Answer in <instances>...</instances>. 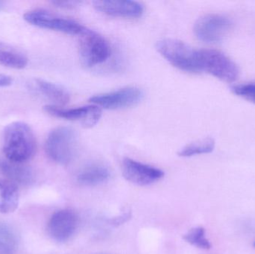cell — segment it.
Here are the masks:
<instances>
[{
	"label": "cell",
	"instance_id": "277c9868",
	"mask_svg": "<svg viewBox=\"0 0 255 254\" xmlns=\"http://www.w3.org/2000/svg\"><path fill=\"white\" fill-rule=\"evenodd\" d=\"M199 72L207 73L225 82H235L239 76L238 65L220 51L198 49Z\"/></svg>",
	"mask_w": 255,
	"mask_h": 254
},
{
	"label": "cell",
	"instance_id": "52a82bcc",
	"mask_svg": "<svg viewBox=\"0 0 255 254\" xmlns=\"http://www.w3.org/2000/svg\"><path fill=\"white\" fill-rule=\"evenodd\" d=\"M232 20L220 14H206L195 23V35L205 43H217L226 38L232 29Z\"/></svg>",
	"mask_w": 255,
	"mask_h": 254
},
{
	"label": "cell",
	"instance_id": "4fadbf2b",
	"mask_svg": "<svg viewBox=\"0 0 255 254\" xmlns=\"http://www.w3.org/2000/svg\"><path fill=\"white\" fill-rule=\"evenodd\" d=\"M29 85L37 93L55 103L54 105H62L70 101V94L61 85L40 79L31 81Z\"/></svg>",
	"mask_w": 255,
	"mask_h": 254
},
{
	"label": "cell",
	"instance_id": "484cf974",
	"mask_svg": "<svg viewBox=\"0 0 255 254\" xmlns=\"http://www.w3.org/2000/svg\"><path fill=\"white\" fill-rule=\"evenodd\" d=\"M254 247L255 248V243H254Z\"/></svg>",
	"mask_w": 255,
	"mask_h": 254
},
{
	"label": "cell",
	"instance_id": "2e32d148",
	"mask_svg": "<svg viewBox=\"0 0 255 254\" xmlns=\"http://www.w3.org/2000/svg\"><path fill=\"white\" fill-rule=\"evenodd\" d=\"M0 64L9 68L20 70L26 67L28 58L16 48L0 42Z\"/></svg>",
	"mask_w": 255,
	"mask_h": 254
},
{
	"label": "cell",
	"instance_id": "9a60e30c",
	"mask_svg": "<svg viewBox=\"0 0 255 254\" xmlns=\"http://www.w3.org/2000/svg\"><path fill=\"white\" fill-rule=\"evenodd\" d=\"M1 173L13 184L29 185L34 181L33 170L24 164L6 161L0 162Z\"/></svg>",
	"mask_w": 255,
	"mask_h": 254
},
{
	"label": "cell",
	"instance_id": "5bb4252c",
	"mask_svg": "<svg viewBox=\"0 0 255 254\" xmlns=\"http://www.w3.org/2000/svg\"><path fill=\"white\" fill-rule=\"evenodd\" d=\"M111 177V171L101 164H91L82 168L76 175V180L82 186H95L106 183Z\"/></svg>",
	"mask_w": 255,
	"mask_h": 254
},
{
	"label": "cell",
	"instance_id": "d4e9b609",
	"mask_svg": "<svg viewBox=\"0 0 255 254\" xmlns=\"http://www.w3.org/2000/svg\"><path fill=\"white\" fill-rule=\"evenodd\" d=\"M3 7V2L2 1H0V10H1V7Z\"/></svg>",
	"mask_w": 255,
	"mask_h": 254
},
{
	"label": "cell",
	"instance_id": "3957f363",
	"mask_svg": "<svg viewBox=\"0 0 255 254\" xmlns=\"http://www.w3.org/2000/svg\"><path fill=\"white\" fill-rule=\"evenodd\" d=\"M157 52L169 64L183 71L198 73V49H193L181 40L163 39L157 42Z\"/></svg>",
	"mask_w": 255,
	"mask_h": 254
},
{
	"label": "cell",
	"instance_id": "30bf717a",
	"mask_svg": "<svg viewBox=\"0 0 255 254\" xmlns=\"http://www.w3.org/2000/svg\"><path fill=\"white\" fill-rule=\"evenodd\" d=\"M124 177L130 183L138 186H148L163 178L162 170L130 158H125L122 163Z\"/></svg>",
	"mask_w": 255,
	"mask_h": 254
},
{
	"label": "cell",
	"instance_id": "8992f818",
	"mask_svg": "<svg viewBox=\"0 0 255 254\" xmlns=\"http://www.w3.org/2000/svg\"><path fill=\"white\" fill-rule=\"evenodd\" d=\"M24 19L31 25L45 29L79 35L85 27L73 19L58 16L49 10L34 9L24 14Z\"/></svg>",
	"mask_w": 255,
	"mask_h": 254
},
{
	"label": "cell",
	"instance_id": "7c38bea8",
	"mask_svg": "<svg viewBox=\"0 0 255 254\" xmlns=\"http://www.w3.org/2000/svg\"><path fill=\"white\" fill-rule=\"evenodd\" d=\"M94 6L101 13L117 17H140L144 12L142 4L135 1L103 0L94 1Z\"/></svg>",
	"mask_w": 255,
	"mask_h": 254
},
{
	"label": "cell",
	"instance_id": "5b68a950",
	"mask_svg": "<svg viewBox=\"0 0 255 254\" xmlns=\"http://www.w3.org/2000/svg\"><path fill=\"white\" fill-rule=\"evenodd\" d=\"M79 35V54L85 67H96L109 59L111 47L105 37L88 28H85Z\"/></svg>",
	"mask_w": 255,
	"mask_h": 254
},
{
	"label": "cell",
	"instance_id": "e0dca14e",
	"mask_svg": "<svg viewBox=\"0 0 255 254\" xmlns=\"http://www.w3.org/2000/svg\"><path fill=\"white\" fill-rule=\"evenodd\" d=\"M19 203L16 186L10 181H0V213H13Z\"/></svg>",
	"mask_w": 255,
	"mask_h": 254
},
{
	"label": "cell",
	"instance_id": "603a6c76",
	"mask_svg": "<svg viewBox=\"0 0 255 254\" xmlns=\"http://www.w3.org/2000/svg\"><path fill=\"white\" fill-rule=\"evenodd\" d=\"M130 218V213L128 212V213L121 215V216H118V217L113 218V219H111V220L109 221V223H110L111 225H114V226H118V225L125 223Z\"/></svg>",
	"mask_w": 255,
	"mask_h": 254
},
{
	"label": "cell",
	"instance_id": "6da1fadb",
	"mask_svg": "<svg viewBox=\"0 0 255 254\" xmlns=\"http://www.w3.org/2000/svg\"><path fill=\"white\" fill-rule=\"evenodd\" d=\"M37 149L35 136L29 125L13 122L4 128L2 151L7 161L24 164L34 157Z\"/></svg>",
	"mask_w": 255,
	"mask_h": 254
},
{
	"label": "cell",
	"instance_id": "cb8c5ba5",
	"mask_svg": "<svg viewBox=\"0 0 255 254\" xmlns=\"http://www.w3.org/2000/svg\"><path fill=\"white\" fill-rule=\"evenodd\" d=\"M11 77L7 75L0 74V87H4V86H10L12 84Z\"/></svg>",
	"mask_w": 255,
	"mask_h": 254
},
{
	"label": "cell",
	"instance_id": "7402d4cb",
	"mask_svg": "<svg viewBox=\"0 0 255 254\" xmlns=\"http://www.w3.org/2000/svg\"><path fill=\"white\" fill-rule=\"evenodd\" d=\"M54 5L61 8L72 9L78 7L81 1H52Z\"/></svg>",
	"mask_w": 255,
	"mask_h": 254
},
{
	"label": "cell",
	"instance_id": "d6986e66",
	"mask_svg": "<svg viewBox=\"0 0 255 254\" xmlns=\"http://www.w3.org/2000/svg\"><path fill=\"white\" fill-rule=\"evenodd\" d=\"M17 248L14 231L4 224H0V254H13Z\"/></svg>",
	"mask_w": 255,
	"mask_h": 254
},
{
	"label": "cell",
	"instance_id": "8fae6325",
	"mask_svg": "<svg viewBox=\"0 0 255 254\" xmlns=\"http://www.w3.org/2000/svg\"><path fill=\"white\" fill-rule=\"evenodd\" d=\"M79 217L73 210H58L55 212L48 223V232L55 241L64 243L68 241L77 230Z\"/></svg>",
	"mask_w": 255,
	"mask_h": 254
},
{
	"label": "cell",
	"instance_id": "7a4b0ae2",
	"mask_svg": "<svg viewBox=\"0 0 255 254\" xmlns=\"http://www.w3.org/2000/svg\"><path fill=\"white\" fill-rule=\"evenodd\" d=\"M78 135L73 128L58 127L52 130L45 143V151L49 159L60 165L70 164L76 153Z\"/></svg>",
	"mask_w": 255,
	"mask_h": 254
},
{
	"label": "cell",
	"instance_id": "ffe728a7",
	"mask_svg": "<svg viewBox=\"0 0 255 254\" xmlns=\"http://www.w3.org/2000/svg\"><path fill=\"white\" fill-rule=\"evenodd\" d=\"M183 239L184 241L198 249H203V250L211 249V243L206 238L205 228L202 227L192 228L185 235H184Z\"/></svg>",
	"mask_w": 255,
	"mask_h": 254
},
{
	"label": "cell",
	"instance_id": "ac0fdd59",
	"mask_svg": "<svg viewBox=\"0 0 255 254\" xmlns=\"http://www.w3.org/2000/svg\"><path fill=\"white\" fill-rule=\"evenodd\" d=\"M214 140L211 138H205L187 145L178 152V155L182 158H190L195 155L209 154L214 151Z\"/></svg>",
	"mask_w": 255,
	"mask_h": 254
},
{
	"label": "cell",
	"instance_id": "ba28073f",
	"mask_svg": "<svg viewBox=\"0 0 255 254\" xmlns=\"http://www.w3.org/2000/svg\"><path fill=\"white\" fill-rule=\"evenodd\" d=\"M143 92L136 86H127L118 90L99 94L90 98L94 105L107 110H120L136 105L142 101Z\"/></svg>",
	"mask_w": 255,
	"mask_h": 254
},
{
	"label": "cell",
	"instance_id": "44dd1931",
	"mask_svg": "<svg viewBox=\"0 0 255 254\" xmlns=\"http://www.w3.org/2000/svg\"><path fill=\"white\" fill-rule=\"evenodd\" d=\"M235 95L255 104V82L241 84L232 87Z\"/></svg>",
	"mask_w": 255,
	"mask_h": 254
},
{
	"label": "cell",
	"instance_id": "9c48e42d",
	"mask_svg": "<svg viewBox=\"0 0 255 254\" xmlns=\"http://www.w3.org/2000/svg\"><path fill=\"white\" fill-rule=\"evenodd\" d=\"M48 114L59 119L76 121L85 128H92L97 125L102 116V110L97 105L83 106L76 108H62L54 104L43 107Z\"/></svg>",
	"mask_w": 255,
	"mask_h": 254
}]
</instances>
